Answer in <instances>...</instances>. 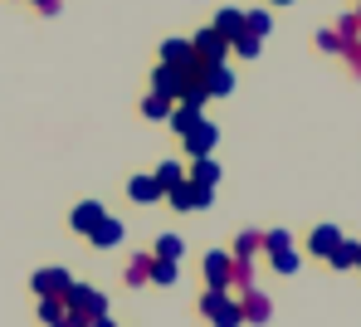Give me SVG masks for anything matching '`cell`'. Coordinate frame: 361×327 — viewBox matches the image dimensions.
Instances as JSON below:
<instances>
[{"mask_svg": "<svg viewBox=\"0 0 361 327\" xmlns=\"http://www.w3.org/2000/svg\"><path fill=\"white\" fill-rule=\"evenodd\" d=\"M68 313H63V298H39V323L44 327H54V323H63Z\"/></svg>", "mask_w": 361, "mask_h": 327, "instance_id": "cell-30", "label": "cell"}, {"mask_svg": "<svg viewBox=\"0 0 361 327\" xmlns=\"http://www.w3.org/2000/svg\"><path fill=\"white\" fill-rule=\"evenodd\" d=\"M244 30L259 35V39H269L274 35V10H244Z\"/></svg>", "mask_w": 361, "mask_h": 327, "instance_id": "cell-20", "label": "cell"}, {"mask_svg": "<svg viewBox=\"0 0 361 327\" xmlns=\"http://www.w3.org/2000/svg\"><path fill=\"white\" fill-rule=\"evenodd\" d=\"M54 327H73V323H68V318H63V323H54Z\"/></svg>", "mask_w": 361, "mask_h": 327, "instance_id": "cell-36", "label": "cell"}, {"mask_svg": "<svg viewBox=\"0 0 361 327\" xmlns=\"http://www.w3.org/2000/svg\"><path fill=\"white\" fill-rule=\"evenodd\" d=\"M200 118H205V113H195V108H171V118H166V123H171V132H176V137H185V132L195 128V123H200Z\"/></svg>", "mask_w": 361, "mask_h": 327, "instance_id": "cell-26", "label": "cell"}, {"mask_svg": "<svg viewBox=\"0 0 361 327\" xmlns=\"http://www.w3.org/2000/svg\"><path fill=\"white\" fill-rule=\"evenodd\" d=\"M210 25H215V30H220L225 39H235V35H244V10H230V5H225V10H220V15H215Z\"/></svg>", "mask_w": 361, "mask_h": 327, "instance_id": "cell-18", "label": "cell"}, {"mask_svg": "<svg viewBox=\"0 0 361 327\" xmlns=\"http://www.w3.org/2000/svg\"><path fill=\"white\" fill-rule=\"evenodd\" d=\"M63 313H68L73 327L98 323V318H108V293H98V288H88V283H73V288L63 293Z\"/></svg>", "mask_w": 361, "mask_h": 327, "instance_id": "cell-1", "label": "cell"}, {"mask_svg": "<svg viewBox=\"0 0 361 327\" xmlns=\"http://www.w3.org/2000/svg\"><path fill=\"white\" fill-rule=\"evenodd\" d=\"M200 318H210L215 327H244L240 298H235V293H215V288L200 293Z\"/></svg>", "mask_w": 361, "mask_h": 327, "instance_id": "cell-2", "label": "cell"}, {"mask_svg": "<svg viewBox=\"0 0 361 327\" xmlns=\"http://www.w3.org/2000/svg\"><path fill=\"white\" fill-rule=\"evenodd\" d=\"M254 249H259V230H244L240 240H235V249H230V254H235V259H254Z\"/></svg>", "mask_w": 361, "mask_h": 327, "instance_id": "cell-31", "label": "cell"}, {"mask_svg": "<svg viewBox=\"0 0 361 327\" xmlns=\"http://www.w3.org/2000/svg\"><path fill=\"white\" fill-rule=\"evenodd\" d=\"M152 181H157V186H161V196H166V191H176L180 181H185V171H180V161H161V166L152 171Z\"/></svg>", "mask_w": 361, "mask_h": 327, "instance_id": "cell-19", "label": "cell"}, {"mask_svg": "<svg viewBox=\"0 0 361 327\" xmlns=\"http://www.w3.org/2000/svg\"><path fill=\"white\" fill-rule=\"evenodd\" d=\"M180 142H185V152H190V161H195V156H215V147H220V128H215L210 118H200V123H195V128L185 132Z\"/></svg>", "mask_w": 361, "mask_h": 327, "instance_id": "cell-8", "label": "cell"}, {"mask_svg": "<svg viewBox=\"0 0 361 327\" xmlns=\"http://www.w3.org/2000/svg\"><path fill=\"white\" fill-rule=\"evenodd\" d=\"M259 249H264V254H283V249H293V235H288L283 225H279V230H264V235H259Z\"/></svg>", "mask_w": 361, "mask_h": 327, "instance_id": "cell-22", "label": "cell"}, {"mask_svg": "<svg viewBox=\"0 0 361 327\" xmlns=\"http://www.w3.org/2000/svg\"><path fill=\"white\" fill-rule=\"evenodd\" d=\"M30 5H39L44 15H59V0H30Z\"/></svg>", "mask_w": 361, "mask_h": 327, "instance_id": "cell-33", "label": "cell"}, {"mask_svg": "<svg viewBox=\"0 0 361 327\" xmlns=\"http://www.w3.org/2000/svg\"><path fill=\"white\" fill-rule=\"evenodd\" d=\"M200 273H205V288L230 293V283H235V259H230V249H210V254L200 259Z\"/></svg>", "mask_w": 361, "mask_h": 327, "instance_id": "cell-4", "label": "cell"}, {"mask_svg": "<svg viewBox=\"0 0 361 327\" xmlns=\"http://www.w3.org/2000/svg\"><path fill=\"white\" fill-rule=\"evenodd\" d=\"M30 288H35L39 298H63V293L73 288V273H68V269H39V273L30 278Z\"/></svg>", "mask_w": 361, "mask_h": 327, "instance_id": "cell-9", "label": "cell"}, {"mask_svg": "<svg viewBox=\"0 0 361 327\" xmlns=\"http://www.w3.org/2000/svg\"><path fill=\"white\" fill-rule=\"evenodd\" d=\"M88 240H93V249H118L122 240H127V225H122L118 215H103V220H98V230H93Z\"/></svg>", "mask_w": 361, "mask_h": 327, "instance_id": "cell-13", "label": "cell"}, {"mask_svg": "<svg viewBox=\"0 0 361 327\" xmlns=\"http://www.w3.org/2000/svg\"><path fill=\"white\" fill-rule=\"evenodd\" d=\"M342 240H347V235H342L337 225H317V230L307 235V254H317V259H327V254H332V249H337Z\"/></svg>", "mask_w": 361, "mask_h": 327, "instance_id": "cell-15", "label": "cell"}, {"mask_svg": "<svg viewBox=\"0 0 361 327\" xmlns=\"http://www.w3.org/2000/svg\"><path fill=\"white\" fill-rule=\"evenodd\" d=\"M88 327H118V323L113 318H98V323H88Z\"/></svg>", "mask_w": 361, "mask_h": 327, "instance_id": "cell-34", "label": "cell"}, {"mask_svg": "<svg viewBox=\"0 0 361 327\" xmlns=\"http://www.w3.org/2000/svg\"><path fill=\"white\" fill-rule=\"evenodd\" d=\"M152 93L180 103V98L190 93V73H180V68H171V64H157V73H152Z\"/></svg>", "mask_w": 361, "mask_h": 327, "instance_id": "cell-7", "label": "cell"}, {"mask_svg": "<svg viewBox=\"0 0 361 327\" xmlns=\"http://www.w3.org/2000/svg\"><path fill=\"white\" fill-rule=\"evenodd\" d=\"M357 259H361V245H357V240H342V245L327 254V264H332V269H357Z\"/></svg>", "mask_w": 361, "mask_h": 327, "instance_id": "cell-23", "label": "cell"}, {"mask_svg": "<svg viewBox=\"0 0 361 327\" xmlns=\"http://www.w3.org/2000/svg\"><path fill=\"white\" fill-rule=\"evenodd\" d=\"M220 176H225V171H220L215 156H195L190 171H185V181H190V186H205V191H220Z\"/></svg>", "mask_w": 361, "mask_h": 327, "instance_id": "cell-12", "label": "cell"}, {"mask_svg": "<svg viewBox=\"0 0 361 327\" xmlns=\"http://www.w3.org/2000/svg\"><path fill=\"white\" fill-rule=\"evenodd\" d=\"M259 49H264V39H259V35H249V30L230 39V54H240V59H259Z\"/></svg>", "mask_w": 361, "mask_h": 327, "instance_id": "cell-29", "label": "cell"}, {"mask_svg": "<svg viewBox=\"0 0 361 327\" xmlns=\"http://www.w3.org/2000/svg\"><path fill=\"white\" fill-rule=\"evenodd\" d=\"M161 200H171V210L190 215V210H210V205H215V191H205V186H190V181H180L176 191H166Z\"/></svg>", "mask_w": 361, "mask_h": 327, "instance_id": "cell-6", "label": "cell"}, {"mask_svg": "<svg viewBox=\"0 0 361 327\" xmlns=\"http://www.w3.org/2000/svg\"><path fill=\"white\" fill-rule=\"evenodd\" d=\"M332 30H337V39H342V54H347V49H352V44L361 39V20H357V15H342Z\"/></svg>", "mask_w": 361, "mask_h": 327, "instance_id": "cell-27", "label": "cell"}, {"mask_svg": "<svg viewBox=\"0 0 361 327\" xmlns=\"http://www.w3.org/2000/svg\"><path fill=\"white\" fill-rule=\"evenodd\" d=\"M269 5H293V0H269Z\"/></svg>", "mask_w": 361, "mask_h": 327, "instance_id": "cell-35", "label": "cell"}, {"mask_svg": "<svg viewBox=\"0 0 361 327\" xmlns=\"http://www.w3.org/2000/svg\"><path fill=\"white\" fill-rule=\"evenodd\" d=\"M171 108H176V103H171V98H161V93H147V98H142V118H152V123H166V118H171Z\"/></svg>", "mask_w": 361, "mask_h": 327, "instance_id": "cell-21", "label": "cell"}, {"mask_svg": "<svg viewBox=\"0 0 361 327\" xmlns=\"http://www.w3.org/2000/svg\"><path fill=\"white\" fill-rule=\"evenodd\" d=\"M240 313H244V323H269L274 318V298L269 293H259V288H244V298H240Z\"/></svg>", "mask_w": 361, "mask_h": 327, "instance_id": "cell-10", "label": "cell"}, {"mask_svg": "<svg viewBox=\"0 0 361 327\" xmlns=\"http://www.w3.org/2000/svg\"><path fill=\"white\" fill-rule=\"evenodd\" d=\"M317 49L322 54H342V39H337V30L327 25V30H317Z\"/></svg>", "mask_w": 361, "mask_h": 327, "instance_id": "cell-32", "label": "cell"}, {"mask_svg": "<svg viewBox=\"0 0 361 327\" xmlns=\"http://www.w3.org/2000/svg\"><path fill=\"white\" fill-rule=\"evenodd\" d=\"M127 196L137 200V205H152V200H161V186H157L152 176H132V181H127Z\"/></svg>", "mask_w": 361, "mask_h": 327, "instance_id": "cell-17", "label": "cell"}, {"mask_svg": "<svg viewBox=\"0 0 361 327\" xmlns=\"http://www.w3.org/2000/svg\"><path fill=\"white\" fill-rule=\"evenodd\" d=\"M357 269H361V259H357Z\"/></svg>", "mask_w": 361, "mask_h": 327, "instance_id": "cell-38", "label": "cell"}, {"mask_svg": "<svg viewBox=\"0 0 361 327\" xmlns=\"http://www.w3.org/2000/svg\"><path fill=\"white\" fill-rule=\"evenodd\" d=\"M190 83H195L205 98H230V93H235V68L230 64H200L190 73Z\"/></svg>", "mask_w": 361, "mask_h": 327, "instance_id": "cell-3", "label": "cell"}, {"mask_svg": "<svg viewBox=\"0 0 361 327\" xmlns=\"http://www.w3.org/2000/svg\"><path fill=\"white\" fill-rule=\"evenodd\" d=\"M161 64L180 68V73H195V68H200V59H195L190 39H166V44H161Z\"/></svg>", "mask_w": 361, "mask_h": 327, "instance_id": "cell-11", "label": "cell"}, {"mask_svg": "<svg viewBox=\"0 0 361 327\" xmlns=\"http://www.w3.org/2000/svg\"><path fill=\"white\" fill-rule=\"evenodd\" d=\"M180 278V264L176 259H157L152 254V264H147V283H157V288H176Z\"/></svg>", "mask_w": 361, "mask_h": 327, "instance_id": "cell-16", "label": "cell"}, {"mask_svg": "<svg viewBox=\"0 0 361 327\" xmlns=\"http://www.w3.org/2000/svg\"><path fill=\"white\" fill-rule=\"evenodd\" d=\"M152 254H157V259H176V264H180V254H185V240L166 230V235H161V240L152 245Z\"/></svg>", "mask_w": 361, "mask_h": 327, "instance_id": "cell-24", "label": "cell"}, {"mask_svg": "<svg viewBox=\"0 0 361 327\" xmlns=\"http://www.w3.org/2000/svg\"><path fill=\"white\" fill-rule=\"evenodd\" d=\"M269 264H274L279 278H293V273L302 269V254H298V249H283V254H269Z\"/></svg>", "mask_w": 361, "mask_h": 327, "instance_id": "cell-25", "label": "cell"}, {"mask_svg": "<svg viewBox=\"0 0 361 327\" xmlns=\"http://www.w3.org/2000/svg\"><path fill=\"white\" fill-rule=\"evenodd\" d=\"M357 20H361V5H357Z\"/></svg>", "mask_w": 361, "mask_h": 327, "instance_id": "cell-37", "label": "cell"}, {"mask_svg": "<svg viewBox=\"0 0 361 327\" xmlns=\"http://www.w3.org/2000/svg\"><path fill=\"white\" fill-rule=\"evenodd\" d=\"M147 264H152V254H132V264L122 269V283L127 288H142L147 283Z\"/></svg>", "mask_w": 361, "mask_h": 327, "instance_id": "cell-28", "label": "cell"}, {"mask_svg": "<svg viewBox=\"0 0 361 327\" xmlns=\"http://www.w3.org/2000/svg\"><path fill=\"white\" fill-rule=\"evenodd\" d=\"M103 215H108V205H103V200H83V205H73V215H68V225H73L78 235H93Z\"/></svg>", "mask_w": 361, "mask_h": 327, "instance_id": "cell-14", "label": "cell"}, {"mask_svg": "<svg viewBox=\"0 0 361 327\" xmlns=\"http://www.w3.org/2000/svg\"><path fill=\"white\" fill-rule=\"evenodd\" d=\"M190 49H195L200 64H225V59H230V39H225L215 25H205L200 35H190Z\"/></svg>", "mask_w": 361, "mask_h": 327, "instance_id": "cell-5", "label": "cell"}]
</instances>
